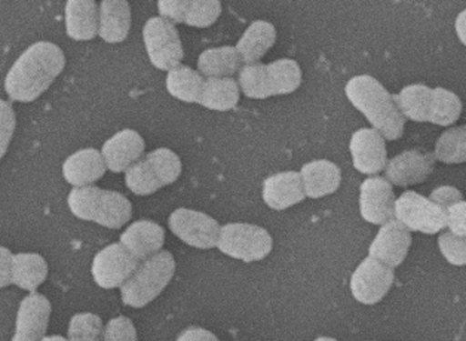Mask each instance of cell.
Segmentation results:
<instances>
[{"instance_id":"obj_31","label":"cell","mask_w":466,"mask_h":341,"mask_svg":"<svg viewBox=\"0 0 466 341\" xmlns=\"http://www.w3.org/2000/svg\"><path fill=\"white\" fill-rule=\"evenodd\" d=\"M461 113L462 101L456 94L446 88L432 89L428 122L440 126H451L458 121Z\"/></svg>"},{"instance_id":"obj_26","label":"cell","mask_w":466,"mask_h":341,"mask_svg":"<svg viewBox=\"0 0 466 341\" xmlns=\"http://www.w3.org/2000/svg\"><path fill=\"white\" fill-rule=\"evenodd\" d=\"M239 101V85L232 77H208L198 103L209 110L228 112Z\"/></svg>"},{"instance_id":"obj_22","label":"cell","mask_w":466,"mask_h":341,"mask_svg":"<svg viewBox=\"0 0 466 341\" xmlns=\"http://www.w3.org/2000/svg\"><path fill=\"white\" fill-rule=\"evenodd\" d=\"M98 35L107 44H121L131 28V8L127 0H103L98 9Z\"/></svg>"},{"instance_id":"obj_11","label":"cell","mask_w":466,"mask_h":341,"mask_svg":"<svg viewBox=\"0 0 466 341\" xmlns=\"http://www.w3.org/2000/svg\"><path fill=\"white\" fill-rule=\"evenodd\" d=\"M171 232L193 248L218 246L220 226L213 217L195 209L178 208L168 218Z\"/></svg>"},{"instance_id":"obj_15","label":"cell","mask_w":466,"mask_h":341,"mask_svg":"<svg viewBox=\"0 0 466 341\" xmlns=\"http://www.w3.org/2000/svg\"><path fill=\"white\" fill-rule=\"evenodd\" d=\"M435 156L420 150H407L386 162L385 176L398 187L419 185L434 171Z\"/></svg>"},{"instance_id":"obj_41","label":"cell","mask_w":466,"mask_h":341,"mask_svg":"<svg viewBox=\"0 0 466 341\" xmlns=\"http://www.w3.org/2000/svg\"><path fill=\"white\" fill-rule=\"evenodd\" d=\"M13 260L14 254L0 246V288L13 284Z\"/></svg>"},{"instance_id":"obj_43","label":"cell","mask_w":466,"mask_h":341,"mask_svg":"<svg viewBox=\"0 0 466 341\" xmlns=\"http://www.w3.org/2000/svg\"><path fill=\"white\" fill-rule=\"evenodd\" d=\"M454 30H456L459 41L462 42L466 46V9L456 16V21H454Z\"/></svg>"},{"instance_id":"obj_19","label":"cell","mask_w":466,"mask_h":341,"mask_svg":"<svg viewBox=\"0 0 466 341\" xmlns=\"http://www.w3.org/2000/svg\"><path fill=\"white\" fill-rule=\"evenodd\" d=\"M261 195L265 204L275 211H284L293 205H298L306 196L300 173L286 171L270 176L263 183Z\"/></svg>"},{"instance_id":"obj_8","label":"cell","mask_w":466,"mask_h":341,"mask_svg":"<svg viewBox=\"0 0 466 341\" xmlns=\"http://www.w3.org/2000/svg\"><path fill=\"white\" fill-rule=\"evenodd\" d=\"M143 41L150 63L159 70H171L180 65L185 51L177 28L162 16H153L143 27Z\"/></svg>"},{"instance_id":"obj_7","label":"cell","mask_w":466,"mask_h":341,"mask_svg":"<svg viewBox=\"0 0 466 341\" xmlns=\"http://www.w3.org/2000/svg\"><path fill=\"white\" fill-rule=\"evenodd\" d=\"M274 241L268 230L247 223H228L220 227L218 248L235 260L253 263L269 256Z\"/></svg>"},{"instance_id":"obj_20","label":"cell","mask_w":466,"mask_h":341,"mask_svg":"<svg viewBox=\"0 0 466 341\" xmlns=\"http://www.w3.org/2000/svg\"><path fill=\"white\" fill-rule=\"evenodd\" d=\"M164 242V229L150 220L136 221L121 235L122 246L138 260H146L159 253Z\"/></svg>"},{"instance_id":"obj_33","label":"cell","mask_w":466,"mask_h":341,"mask_svg":"<svg viewBox=\"0 0 466 341\" xmlns=\"http://www.w3.org/2000/svg\"><path fill=\"white\" fill-rule=\"evenodd\" d=\"M220 14V0H192L185 23L190 27H209L218 20Z\"/></svg>"},{"instance_id":"obj_13","label":"cell","mask_w":466,"mask_h":341,"mask_svg":"<svg viewBox=\"0 0 466 341\" xmlns=\"http://www.w3.org/2000/svg\"><path fill=\"white\" fill-rule=\"evenodd\" d=\"M395 195L388 178L370 177L360 186V214L371 225H385L395 213Z\"/></svg>"},{"instance_id":"obj_1","label":"cell","mask_w":466,"mask_h":341,"mask_svg":"<svg viewBox=\"0 0 466 341\" xmlns=\"http://www.w3.org/2000/svg\"><path fill=\"white\" fill-rule=\"evenodd\" d=\"M66 67L65 53L53 42H36L18 56L5 77L9 98L32 103L48 91Z\"/></svg>"},{"instance_id":"obj_10","label":"cell","mask_w":466,"mask_h":341,"mask_svg":"<svg viewBox=\"0 0 466 341\" xmlns=\"http://www.w3.org/2000/svg\"><path fill=\"white\" fill-rule=\"evenodd\" d=\"M392 267L374 257H367L358 266L350 277V293L362 305H376L394 286Z\"/></svg>"},{"instance_id":"obj_23","label":"cell","mask_w":466,"mask_h":341,"mask_svg":"<svg viewBox=\"0 0 466 341\" xmlns=\"http://www.w3.org/2000/svg\"><path fill=\"white\" fill-rule=\"evenodd\" d=\"M300 177H302L306 196L310 199H319L339 189L342 181V173L338 165L333 162L318 159L303 165Z\"/></svg>"},{"instance_id":"obj_16","label":"cell","mask_w":466,"mask_h":341,"mask_svg":"<svg viewBox=\"0 0 466 341\" xmlns=\"http://www.w3.org/2000/svg\"><path fill=\"white\" fill-rule=\"evenodd\" d=\"M350 150L352 155V164L360 173L373 176L385 169L388 162L385 138L376 129H358L350 138Z\"/></svg>"},{"instance_id":"obj_12","label":"cell","mask_w":466,"mask_h":341,"mask_svg":"<svg viewBox=\"0 0 466 341\" xmlns=\"http://www.w3.org/2000/svg\"><path fill=\"white\" fill-rule=\"evenodd\" d=\"M138 258L119 244H110L94 257L93 272L96 286L105 289L119 288L137 270Z\"/></svg>"},{"instance_id":"obj_5","label":"cell","mask_w":466,"mask_h":341,"mask_svg":"<svg viewBox=\"0 0 466 341\" xmlns=\"http://www.w3.org/2000/svg\"><path fill=\"white\" fill-rule=\"evenodd\" d=\"M176 273V261L173 254L159 251L152 257L146 258L138 266L133 276L121 286V297L125 306L141 309L159 296L167 288Z\"/></svg>"},{"instance_id":"obj_42","label":"cell","mask_w":466,"mask_h":341,"mask_svg":"<svg viewBox=\"0 0 466 341\" xmlns=\"http://www.w3.org/2000/svg\"><path fill=\"white\" fill-rule=\"evenodd\" d=\"M177 338L178 340H218V336H214L207 329L190 326L189 329H185L183 333L178 334Z\"/></svg>"},{"instance_id":"obj_27","label":"cell","mask_w":466,"mask_h":341,"mask_svg":"<svg viewBox=\"0 0 466 341\" xmlns=\"http://www.w3.org/2000/svg\"><path fill=\"white\" fill-rule=\"evenodd\" d=\"M48 276V265L41 254L21 253L14 256L13 284L36 293L37 286L44 284Z\"/></svg>"},{"instance_id":"obj_3","label":"cell","mask_w":466,"mask_h":341,"mask_svg":"<svg viewBox=\"0 0 466 341\" xmlns=\"http://www.w3.org/2000/svg\"><path fill=\"white\" fill-rule=\"evenodd\" d=\"M67 205L75 217L94 221L107 229H121L133 217V205L122 193L96 186L75 187L69 193Z\"/></svg>"},{"instance_id":"obj_36","label":"cell","mask_w":466,"mask_h":341,"mask_svg":"<svg viewBox=\"0 0 466 341\" xmlns=\"http://www.w3.org/2000/svg\"><path fill=\"white\" fill-rule=\"evenodd\" d=\"M15 125L16 117L13 105L0 98V159L5 156L9 143L13 140Z\"/></svg>"},{"instance_id":"obj_35","label":"cell","mask_w":466,"mask_h":341,"mask_svg":"<svg viewBox=\"0 0 466 341\" xmlns=\"http://www.w3.org/2000/svg\"><path fill=\"white\" fill-rule=\"evenodd\" d=\"M439 246L442 257L446 258L451 265H466V236L456 235L449 230L440 235Z\"/></svg>"},{"instance_id":"obj_17","label":"cell","mask_w":466,"mask_h":341,"mask_svg":"<svg viewBox=\"0 0 466 341\" xmlns=\"http://www.w3.org/2000/svg\"><path fill=\"white\" fill-rule=\"evenodd\" d=\"M51 303L41 294L32 293L21 301L13 340H41L48 329Z\"/></svg>"},{"instance_id":"obj_18","label":"cell","mask_w":466,"mask_h":341,"mask_svg":"<svg viewBox=\"0 0 466 341\" xmlns=\"http://www.w3.org/2000/svg\"><path fill=\"white\" fill-rule=\"evenodd\" d=\"M145 147V140L137 131L124 129L106 141L101 155L112 173H122L143 156Z\"/></svg>"},{"instance_id":"obj_6","label":"cell","mask_w":466,"mask_h":341,"mask_svg":"<svg viewBox=\"0 0 466 341\" xmlns=\"http://www.w3.org/2000/svg\"><path fill=\"white\" fill-rule=\"evenodd\" d=\"M180 157L173 150L161 147L134 162L125 171V185L138 196H149L180 177Z\"/></svg>"},{"instance_id":"obj_28","label":"cell","mask_w":466,"mask_h":341,"mask_svg":"<svg viewBox=\"0 0 466 341\" xmlns=\"http://www.w3.org/2000/svg\"><path fill=\"white\" fill-rule=\"evenodd\" d=\"M241 56L233 46L207 49L198 58V70L207 77H230L241 67Z\"/></svg>"},{"instance_id":"obj_9","label":"cell","mask_w":466,"mask_h":341,"mask_svg":"<svg viewBox=\"0 0 466 341\" xmlns=\"http://www.w3.org/2000/svg\"><path fill=\"white\" fill-rule=\"evenodd\" d=\"M394 217L410 232L435 235L447 227V211L416 192L402 193L395 201Z\"/></svg>"},{"instance_id":"obj_39","label":"cell","mask_w":466,"mask_h":341,"mask_svg":"<svg viewBox=\"0 0 466 341\" xmlns=\"http://www.w3.org/2000/svg\"><path fill=\"white\" fill-rule=\"evenodd\" d=\"M447 227L456 235L466 236V201H459L447 209Z\"/></svg>"},{"instance_id":"obj_4","label":"cell","mask_w":466,"mask_h":341,"mask_svg":"<svg viewBox=\"0 0 466 341\" xmlns=\"http://www.w3.org/2000/svg\"><path fill=\"white\" fill-rule=\"evenodd\" d=\"M302 68L294 60L282 58L270 65L251 63L239 72V86L244 95L253 100L287 95L302 85Z\"/></svg>"},{"instance_id":"obj_38","label":"cell","mask_w":466,"mask_h":341,"mask_svg":"<svg viewBox=\"0 0 466 341\" xmlns=\"http://www.w3.org/2000/svg\"><path fill=\"white\" fill-rule=\"evenodd\" d=\"M192 0H157V11L171 23H185Z\"/></svg>"},{"instance_id":"obj_34","label":"cell","mask_w":466,"mask_h":341,"mask_svg":"<svg viewBox=\"0 0 466 341\" xmlns=\"http://www.w3.org/2000/svg\"><path fill=\"white\" fill-rule=\"evenodd\" d=\"M103 322L94 314H77L70 319V340H98L103 337Z\"/></svg>"},{"instance_id":"obj_32","label":"cell","mask_w":466,"mask_h":341,"mask_svg":"<svg viewBox=\"0 0 466 341\" xmlns=\"http://www.w3.org/2000/svg\"><path fill=\"white\" fill-rule=\"evenodd\" d=\"M434 156L442 164L466 162V125L444 131L435 145Z\"/></svg>"},{"instance_id":"obj_2","label":"cell","mask_w":466,"mask_h":341,"mask_svg":"<svg viewBox=\"0 0 466 341\" xmlns=\"http://www.w3.org/2000/svg\"><path fill=\"white\" fill-rule=\"evenodd\" d=\"M345 93L355 109L367 117L385 140L401 138L406 117L402 116L394 95L378 79L369 75L352 77L346 84Z\"/></svg>"},{"instance_id":"obj_21","label":"cell","mask_w":466,"mask_h":341,"mask_svg":"<svg viewBox=\"0 0 466 341\" xmlns=\"http://www.w3.org/2000/svg\"><path fill=\"white\" fill-rule=\"evenodd\" d=\"M105 157L98 150L82 149L73 153L63 164V177L75 187L93 185L106 174Z\"/></svg>"},{"instance_id":"obj_14","label":"cell","mask_w":466,"mask_h":341,"mask_svg":"<svg viewBox=\"0 0 466 341\" xmlns=\"http://www.w3.org/2000/svg\"><path fill=\"white\" fill-rule=\"evenodd\" d=\"M411 246V233L397 218L386 221L371 242L369 254L392 269L406 260Z\"/></svg>"},{"instance_id":"obj_37","label":"cell","mask_w":466,"mask_h":341,"mask_svg":"<svg viewBox=\"0 0 466 341\" xmlns=\"http://www.w3.org/2000/svg\"><path fill=\"white\" fill-rule=\"evenodd\" d=\"M105 340H137V333L128 317H115L106 326L103 333Z\"/></svg>"},{"instance_id":"obj_25","label":"cell","mask_w":466,"mask_h":341,"mask_svg":"<svg viewBox=\"0 0 466 341\" xmlns=\"http://www.w3.org/2000/svg\"><path fill=\"white\" fill-rule=\"evenodd\" d=\"M275 41L277 30L274 25L268 21L258 20L249 25L235 48L241 56L242 63L251 65L258 63L261 56H265V54L274 46Z\"/></svg>"},{"instance_id":"obj_29","label":"cell","mask_w":466,"mask_h":341,"mask_svg":"<svg viewBox=\"0 0 466 341\" xmlns=\"http://www.w3.org/2000/svg\"><path fill=\"white\" fill-rule=\"evenodd\" d=\"M432 88L422 84L409 85L394 95L402 116L414 122H428Z\"/></svg>"},{"instance_id":"obj_24","label":"cell","mask_w":466,"mask_h":341,"mask_svg":"<svg viewBox=\"0 0 466 341\" xmlns=\"http://www.w3.org/2000/svg\"><path fill=\"white\" fill-rule=\"evenodd\" d=\"M98 8L94 0H67L66 32L73 41H91L98 35Z\"/></svg>"},{"instance_id":"obj_30","label":"cell","mask_w":466,"mask_h":341,"mask_svg":"<svg viewBox=\"0 0 466 341\" xmlns=\"http://www.w3.org/2000/svg\"><path fill=\"white\" fill-rule=\"evenodd\" d=\"M204 79L199 73L187 65H178L168 70L167 89L168 93L183 103H198L201 96Z\"/></svg>"},{"instance_id":"obj_40","label":"cell","mask_w":466,"mask_h":341,"mask_svg":"<svg viewBox=\"0 0 466 341\" xmlns=\"http://www.w3.org/2000/svg\"><path fill=\"white\" fill-rule=\"evenodd\" d=\"M462 193H461V190L456 189V187H451V186H441V187H439V189H435L434 192L431 193L430 199L447 211V209L451 208V205L458 204L459 201H462Z\"/></svg>"}]
</instances>
